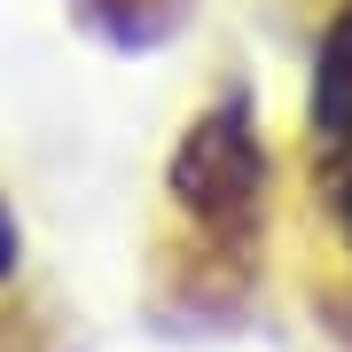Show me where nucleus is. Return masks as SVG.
Instances as JSON below:
<instances>
[{"mask_svg":"<svg viewBox=\"0 0 352 352\" xmlns=\"http://www.w3.org/2000/svg\"><path fill=\"white\" fill-rule=\"evenodd\" d=\"M314 149H352V0L329 16L314 55Z\"/></svg>","mask_w":352,"mask_h":352,"instance_id":"nucleus-2","label":"nucleus"},{"mask_svg":"<svg viewBox=\"0 0 352 352\" xmlns=\"http://www.w3.org/2000/svg\"><path fill=\"white\" fill-rule=\"evenodd\" d=\"M173 204L212 243H251L266 219V149L243 102H212L173 149Z\"/></svg>","mask_w":352,"mask_h":352,"instance_id":"nucleus-1","label":"nucleus"},{"mask_svg":"<svg viewBox=\"0 0 352 352\" xmlns=\"http://www.w3.org/2000/svg\"><path fill=\"white\" fill-rule=\"evenodd\" d=\"M16 274V219H8V204H0V282Z\"/></svg>","mask_w":352,"mask_h":352,"instance_id":"nucleus-3","label":"nucleus"}]
</instances>
